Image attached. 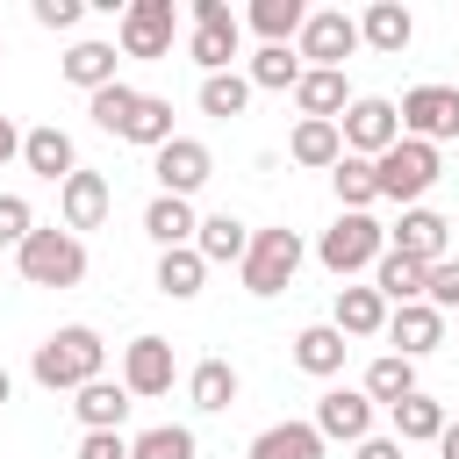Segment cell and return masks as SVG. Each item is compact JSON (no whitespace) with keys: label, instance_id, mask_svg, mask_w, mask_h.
Masks as SVG:
<instances>
[{"label":"cell","instance_id":"cell-5","mask_svg":"<svg viewBox=\"0 0 459 459\" xmlns=\"http://www.w3.org/2000/svg\"><path fill=\"white\" fill-rule=\"evenodd\" d=\"M237 50H244V22L230 14V0H194V36H186V57L201 65V79L237 72Z\"/></svg>","mask_w":459,"mask_h":459},{"label":"cell","instance_id":"cell-29","mask_svg":"<svg viewBox=\"0 0 459 459\" xmlns=\"http://www.w3.org/2000/svg\"><path fill=\"white\" fill-rule=\"evenodd\" d=\"M323 452L330 445H323L316 423H273V430L251 437V459H323Z\"/></svg>","mask_w":459,"mask_h":459},{"label":"cell","instance_id":"cell-24","mask_svg":"<svg viewBox=\"0 0 459 459\" xmlns=\"http://www.w3.org/2000/svg\"><path fill=\"white\" fill-rule=\"evenodd\" d=\"M129 402H136V394H129L122 380H108V373H100V380H86V387H79V402H72V416H79L86 430H122V416H129Z\"/></svg>","mask_w":459,"mask_h":459},{"label":"cell","instance_id":"cell-43","mask_svg":"<svg viewBox=\"0 0 459 459\" xmlns=\"http://www.w3.org/2000/svg\"><path fill=\"white\" fill-rule=\"evenodd\" d=\"M36 22L43 29H72L79 22V0H36Z\"/></svg>","mask_w":459,"mask_h":459},{"label":"cell","instance_id":"cell-44","mask_svg":"<svg viewBox=\"0 0 459 459\" xmlns=\"http://www.w3.org/2000/svg\"><path fill=\"white\" fill-rule=\"evenodd\" d=\"M359 459H402V437H366Z\"/></svg>","mask_w":459,"mask_h":459},{"label":"cell","instance_id":"cell-2","mask_svg":"<svg viewBox=\"0 0 459 459\" xmlns=\"http://www.w3.org/2000/svg\"><path fill=\"white\" fill-rule=\"evenodd\" d=\"M14 273H22L29 287H79V280H86V244H79L65 222H50V230H36V237L14 251Z\"/></svg>","mask_w":459,"mask_h":459},{"label":"cell","instance_id":"cell-33","mask_svg":"<svg viewBox=\"0 0 459 459\" xmlns=\"http://www.w3.org/2000/svg\"><path fill=\"white\" fill-rule=\"evenodd\" d=\"M186 394H194V409H208V416L230 409V402H237V366H230V359H201V366L186 373Z\"/></svg>","mask_w":459,"mask_h":459},{"label":"cell","instance_id":"cell-3","mask_svg":"<svg viewBox=\"0 0 459 459\" xmlns=\"http://www.w3.org/2000/svg\"><path fill=\"white\" fill-rule=\"evenodd\" d=\"M301 258H308V244H301V230H287V222H273V230H251V251H244V294H280L294 273H301Z\"/></svg>","mask_w":459,"mask_h":459},{"label":"cell","instance_id":"cell-27","mask_svg":"<svg viewBox=\"0 0 459 459\" xmlns=\"http://www.w3.org/2000/svg\"><path fill=\"white\" fill-rule=\"evenodd\" d=\"M423 280H430V265L423 258H409V251H380V265H373V287H380V301H423Z\"/></svg>","mask_w":459,"mask_h":459},{"label":"cell","instance_id":"cell-37","mask_svg":"<svg viewBox=\"0 0 459 459\" xmlns=\"http://www.w3.org/2000/svg\"><path fill=\"white\" fill-rule=\"evenodd\" d=\"M244 108H251V79H244V72H215V79H201V115L230 122V115H244Z\"/></svg>","mask_w":459,"mask_h":459},{"label":"cell","instance_id":"cell-20","mask_svg":"<svg viewBox=\"0 0 459 459\" xmlns=\"http://www.w3.org/2000/svg\"><path fill=\"white\" fill-rule=\"evenodd\" d=\"M359 93L344 86V72H301V86H294V108H301V122H344V108H351Z\"/></svg>","mask_w":459,"mask_h":459},{"label":"cell","instance_id":"cell-30","mask_svg":"<svg viewBox=\"0 0 459 459\" xmlns=\"http://www.w3.org/2000/svg\"><path fill=\"white\" fill-rule=\"evenodd\" d=\"M330 186H337V201H344V215H366L373 201H380V179H373V158H337L330 165Z\"/></svg>","mask_w":459,"mask_h":459},{"label":"cell","instance_id":"cell-48","mask_svg":"<svg viewBox=\"0 0 459 459\" xmlns=\"http://www.w3.org/2000/svg\"><path fill=\"white\" fill-rule=\"evenodd\" d=\"M0 57H7V43H0Z\"/></svg>","mask_w":459,"mask_h":459},{"label":"cell","instance_id":"cell-11","mask_svg":"<svg viewBox=\"0 0 459 459\" xmlns=\"http://www.w3.org/2000/svg\"><path fill=\"white\" fill-rule=\"evenodd\" d=\"M172 0H129L122 7V57H172Z\"/></svg>","mask_w":459,"mask_h":459},{"label":"cell","instance_id":"cell-8","mask_svg":"<svg viewBox=\"0 0 459 459\" xmlns=\"http://www.w3.org/2000/svg\"><path fill=\"white\" fill-rule=\"evenodd\" d=\"M337 129H344V151H351V158H380V151L402 143V108L380 100V93H359V100L344 108Z\"/></svg>","mask_w":459,"mask_h":459},{"label":"cell","instance_id":"cell-16","mask_svg":"<svg viewBox=\"0 0 459 459\" xmlns=\"http://www.w3.org/2000/svg\"><path fill=\"white\" fill-rule=\"evenodd\" d=\"M387 344H394L402 359H423V351L445 344V316H437L430 301H402V308H387Z\"/></svg>","mask_w":459,"mask_h":459},{"label":"cell","instance_id":"cell-14","mask_svg":"<svg viewBox=\"0 0 459 459\" xmlns=\"http://www.w3.org/2000/svg\"><path fill=\"white\" fill-rule=\"evenodd\" d=\"M22 165H29L36 179L65 186V179L79 172V151H72V136H65L57 122H36V129H22Z\"/></svg>","mask_w":459,"mask_h":459},{"label":"cell","instance_id":"cell-25","mask_svg":"<svg viewBox=\"0 0 459 459\" xmlns=\"http://www.w3.org/2000/svg\"><path fill=\"white\" fill-rule=\"evenodd\" d=\"M287 158H294V165H308V172H330V165L344 158V129H337V122H294Z\"/></svg>","mask_w":459,"mask_h":459},{"label":"cell","instance_id":"cell-35","mask_svg":"<svg viewBox=\"0 0 459 459\" xmlns=\"http://www.w3.org/2000/svg\"><path fill=\"white\" fill-rule=\"evenodd\" d=\"M136 108H143V93H136V86H122V79H115V86H100V93H86V115H93L108 136H129Z\"/></svg>","mask_w":459,"mask_h":459},{"label":"cell","instance_id":"cell-45","mask_svg":"<svg viewBox=\"0 0 459 459\" xmlns=\"http://www.w3.org/2000/svg\"><path fill=\"white\" fill-rule=\"evenodd\" d=\"M7 158H22V129L0 115V165H7Z\"/></svg>","mask_w":459,"mask_h":459},{"label":"cell","instance_id":"cell-6","mask_svg":"<svg viewBox=\"0 0 459 459\" xmlns=\"http://www.w3.org/2000/svg\"><path fill=\"white\" fill-rule=\"evenodd\" d=\"M380 251H387V230H380L373 215H337V222L323 230V244H316L323 273H337V280H351V273L380 265Z\"/></svg>","mask_w":459,"mask_h":459},{"label":"cell","instance_id":"cell-32","mask_svg":"<svg viewBox=\"0 0 459 459\" xmlns=\"http://www.w3.org/2000/svg\"><path fill=\"white\" fill-rule=\"evenodd\" d=\"M366 394H373V402H387V409H394V402H409V394H416V359L380 351V359L366 366Z\"/></svg>","mask_w":459,"mask_h":459},{"label":"cell","instance_id":"cell-34","mask_svg":"<svg viewBox=\"0 0 459 459\" xmlns=\"http://www.w3.org/2000/svg\"><path fill=\"white\" fill-rule=\"evenodd\" d=\"M65 79L86 86V93L115 86V43H72V50H65Z\"/></svg>","mask_w":459,"mask_h":459},{"label":"cell","instance_id":"cell-28","mask_svg":"<svg viewBox=\"0 0 459 459\" xmlns=\"http://www.w3.org/2000/svg\"><path fill=\"white\" fill-rule=\"evenodd\" d=\"M445 423H452V416H445V402H437V394H423V387H416L409 402H394V437H402V445H437V437H445Z\"/></svg>","mask_w":459,"mask_h":459},{"label":"cell","instance_id":"cell-23","mask_svg":"<svg viewBox=\"0 0 459 459\" xmlns=\"http://www.w3.org/2000/svg\"><path fill=\"white\" fill-rule=\"evenodd\" d=\"M330 323H337L344 337H380V330H387V301H380V287H351V280H344Z\"/></svg>","mask_w":459,"mask_h":459},{"label":"cell","instance_id":"cell-47","mask_svg":"<svg viewBox=\"0 0 459 459\" xmlns=\"http://www.w3.org/2000/svg\"><path fill=\"white\" fill-rule=\"evenodd\" d=\"M7 394H14V373H7V366H0V409H7Z\"/></svg>","mask_w":459,"mask_h":459},{"label":"cell","instance_id":"cell-15","mask_svg":"<svg viewBox=\"0 0 459 459\" xmlns=\"http://www.w3.org/2000/svg\"><path fill=\"white\" fill-rule=\"evenodd\" d=\"M57 208H65V230L79 237V230H100V222H108L115 194H108V179H100V172H86V165H79V172L57 186Z\"/></svg>","mask_w":459,"mask_h":459},{"label":"cell","instance_id":"cell-22","mask_svg":"<svg viewBox=\"0 0 459 459\" xmlns=\"http://www.w3.org/2000/svg\"><path fill=\"white\" fill-rule=\"evenodd\" d=\"M344 351H351V337H344L337 323H308V330L294 337V366L316 373V380H337V373H344Z\"/></svg>","mask_w":459,"mask_h":459},{"label":"cell","instance_id":"cell-10","mask_svg":"<svg viewBox=\"0 0 459 459\" xmlns=\"http://www.w3.org/2000/svg\"><path fill=\"white\" fill-rule=\"evenodd\" d=\"M151 172H158V194H179V201H194V194L208 186L215 158H208V143H201V136H172L165 151H151Z\"/></svg>","mask_w":459,"mask_h":459},{"label":"cell","instance_id":"cell-26","mask_svg":"<svg viewBox=\"0 0 459 459\" xmlns=\"http://www.w3.org/2000/svg\"><path fill=\"white\" fill-rule=\"evenodd\" d=\"M194 251L208 258V265H244V251H251V230L222 208V215H201V237H194Z\"/></svg>","mask_w":459,"mask_h":459},{"label":"cell","instance_id":"cell-21","mask_svg":"<svg viewBox=\"0 0 459 459\" xmlns=\"http://www.w3.org/2000/svg\"><path fill=\"white\" fill-rule=\"evenodd\" d=\"M143 237H151L158 251H179V244H194V237H201V215H194V201H179V194H158V201L143 208Z\"/></svg>","mask_w":459,"mask_h":459},{"label":"cell","instance_id":"cell-46","mask_svg":"<svg viewBox=\"0 0 459 459\" xmlns=\"http://www.w3.org/2000/svg\"><path fill=\"white\" fill-rule=\"evenodd\" d=\"M437 459H459V423H445V437H437Z\"/></svg>","mask_w":459,"mask_h":459},{"label":"cell","instance_id":"cell-41","mask_svg":"<svg viewBox=\"0 0 459 459\" xmlns=\"http://www.w3.org/2000/svg\"><path fill=\"white\" fill-rule=\"evenodd\" d=\"M423 301L445 316V308H459V258H437L430 265V280H423Z\"/></svg>","mask_w":459,"mask_h":459},{"label":"cell","instance_id":"cell-17","mask_svg":"<svg viewBox=\"0 0 459 459\" xmlns=\"http://www.w3.org/2000/svg\"><path fill=\"white\" fill-rule=\"evenodd\" d=\"M359 43L380 50V57H402V50L416 43V14H409L402 0H373V7L359 14Z\"/></svg>","mask_w":459,"mask_h":459},{"label":"cell","instance_id":"cell-18","mask_svg":"<svg viewBox=\"0 0 459 459\" xmlns=\"http://www.w3.org/2000/svg\"><path fill=\"white\" fill-rule=\"evenodd\" d=\"M445 237H452V222H445L437 208H402V222L387 230V251H409V258L437 265V258H445Z\"/></svg>","mask_w":459,"mask_h":459},{"label":"cell","instance_id":"cell-40","mask_svg":"<svg viewBox=\"0 0 459 459\" xmlns=\"http://www.w3.org/2000/svg\"><path fill=\"white\" fill-rule=\"evenodd\" d=\"M29 237H36V215H29V201H22V194H0V244H14V251H22Z\"/></svg>","mask_w":459,"mask_h":459},{"label":"cell","instance_id":"cell-12","mask_svg":"<svg viewBox=\"0 0 459 459\" xmlns=\"http://www.w3.org/2000/svg\"><path fill=\"white\" fill-rule=\"evenodd\" d=\"M172 373H179V366H172V344H165V337H151V330H143V337H129V344H122V387H129L136 402L172 394Z\"/></svg>","mask_w":459,"mask_h":459},{"label":"cell","instance_id":"cell-39","mask_svg":"<svg viewBox=\"0 0 459 459\" xmlns=\"http://www.w3.org/2000/svg\"><path fill=\"white\" fill-rule=\"evenodd\" d=\"M129 143H143V151H165L172 143V100L165 93H143V108L129 122Z\"/></svg>","mask_w":459,"mask_h":459},{"label":"cell","instance_id":"cell-7","mask_svg":"<svg viewBox=\"0 0 459 459\" xmlns=\"http://www.w3.org/2000/svg\"><path fill=\"white\" fill-rule=\"evenodd\" d=\"M294 50L308 57V72H344V57L359 50V14H344V7H308Z\"/></svg>","mask_w":459,"mask_h":459},{"label":"cell","instance_id":"cell-9","mask_svg":"<svg viewBox=\"0 0 459 459\" xmlns=\"http://www.w3.org/2000/svg\"><path fill=\"white\" fill-rule=\"evenodd\" d=\"M402 136H416V143L459 136V86H409L402 93Z\"/></svg>","mask_w":459,"mask_h":459},{"label":"cell","instance_id":"cell-31","mask_svg":"<svg viewBox=\"0 0 459 459\" xmlns=\"http://www.w3.org/2000/svg\"><path fill=\"white\" fill-rule=\"evenodd\" d=\"M201 280H208V258H201L194 244H179V251H158V294H172V301H194V294H201Z\"/></svg>","mask_w":459,"mask_h":459},{"label":"cell","instance_id":"cell-36","mask_svg":"<svg viewBox=\"0 0 459 459\" xmlns=\"http://www.w3.org/2000/svg\"><path fill=\"white\" fill-rule=\"evenodd\" d=\"M265 43H294L301 36V22H308V7L301 0H251V14H244Z\"/></svg>","mask_w":459,"mask_h":459},{"label":"cell","instance_id":"cell-1","mask_svg":"<svg viewBox=\"0 0 459 459\" xmlns=\"http://www.w3.org/2000/svg\"><path fill=\"white\" fill-rule=\"evenodd\" d=\"M100 366H108V344H100V330H86V323H65V330H50V337L36 344V359H29V380H36V387H50V394H79L86 380H100Z\"/></svg>","mask_w":459,"mask_h":459},{"label":"cell","instance_id":"cell-42","mask_svg":"<svg viewBox=\"0 0 459 459\" xmlns=\"http://www.w3.org/2000/svg\"><path fill=\"white\" fill-rule=\"evenodd\" d=\"M79 459H129V437L122 430H86L79 437Z\"/></svg>","mask_w":459,"mask_h":459},{"label":"cell","instance_id":"cell-38","mask_svg":"<svg viewBox=\"0 0 459 459\" xmlns=\"http://www.w3.org/2000/svg\"><path fill=\"white\" fill-rule=\"evenodd\" d=\"M194 452H201V445H194L186 423H158V430L129 437V459H194Z\"/></svg>","mask_w":459,"mask_h":459},{"label":"cell","instance_id":"cell-19","mask_svg":"<svg viewBox=\"0 0 459 459\" xmlns=\"http://www.w3.org/2000/svg\"><path fill=\"white\" fill-rule=\"evenodd\" d=\"M301 50L294 43H258L251 50V65H244V79H251V93H294L301 86Z\"/></svg>","mask_w":459,"mask_h":459},{"label":"cell","instance_id":"cell-4","mask_svg":"<svg viewBox=\"0 0 459 459\" xmlns=\"http://www.w3.org/2000/svg\"><path fill=\"white\" fill-rule=\"evenodd\" d=\"M373 179H380V201H394V208H416V201L437 186V143H416V136H402L394 151H380V158H373Z\"/></svg>","mask_w":459,"mask_h":459},{"label":"cell","instance_id":"cell-13","mask_svg":"<svg viewBox=\"0 0 459 459\" xmlns=\"http://www.w3.org/2000/svg\"><path fill=\"white\" fill-rule=\"evenodd\" d=\"M316 430H323V445H366L373 437V394L366 387H330L316 402Z\"/></svg>","mask_w":459,"mask_h":459}]
</instances>
